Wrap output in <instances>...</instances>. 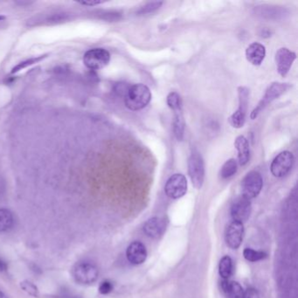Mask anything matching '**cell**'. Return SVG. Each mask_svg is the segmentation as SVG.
Masks as SVG:
<instances>
[{
  "label": "cell",
  "instance_id": "cell-23",
  "mask_svg": "<svg viewBox=\"0 0 298 298\" xmlns=\"http://www.w3.org/2000/svg\"><path fill=\"white\" fill-rule=\"evenodd\" d=\"M45 57H46V55H42V56L34 57V58H30V59L26 60V61H21L20 63L16 65L15 67L11 69V74L19 73V71H21L23 69H25V68L30 67L32 65L36 64V63H38L40 61H42V60L45 59Z\"/></svg>",
  "mask_w": 298,
  "mask_h": 298
},
{
  "label": "cell",
  "instance_id": "cell-18",
  "mask_svg": "<svg viewBox=\"0 0 298 298\" xmlns=\"http://www.w3.org/2000/svg\"><path fill=\"white\" fill-rule=\"evenodd\" d=\"M223 292L227 298H242L244 291L240 283L237 282H228L224 280L221 283Z\"/></svg>",
  "mask_w": 298,
  "mask_h": 298
},
{
  "label": "cell",
  "instance_id": "cell-26",
  "mask_svg": "<svg viewBox=\"0 0 298 298\" xmlns=\"http://www.w3.org/2000/svg\"><path fill=\"white\" fill-rule=\"evenodd\" d=\"M113 283L110 281H103L99 286V292L102 295H108L113 291Z\"/></svg>",
  "mask_w": 298,
  "mask_h": 298
},
{
  "label": "cell",
  "instance_id": "cell-1",
  "mask_svg": "<svg viewBox=\"0 0 298 298\" xmlns=\"http://www.w3.org/2000/svg\"><path fill=\"white\" fill-rule=\"evenodd\" d=\"M151 100L150 88L142 83L134 84L128 87L125 94V106L132 111L143 110L150 103Z\"/></svg>",
  "mask_w": 298,
  "mask_h": 298
},
{
  "label": "cell",
  "instance_id": "cell-30",
  "mask_svg": "<svg viewBox=\"0 0 298 298\" xmlns=\"http://www.w3.org/2000/svg\"><path fill=\"white\" fill-rule=\"evenodd\" d=\"M0 298H9L6 295L4 294L3 291L0 290Z\"/></svg>",
  "mask_w": 298,
  "mask_h": 298
},
{
  "label": "cell",
  "instance_id": "cell-14",
  "mask_svg": "<svg viewBox=\"0 0 298 298\" xmlns=\"http://www.w3.org/2000/svg\"><path fill=\"white\" fill-rule=\"evenodd\" d=\"M126 256L128 261L134 265L142 264L147 258V250L145 246L139 242H134L126 250Z\"/></svg>",
  "mask_w": 298,
  "mask_h": 298
},
{
  "label": "cell",
  "instance_id": "cell-21",
  "mask_svg": "<svg viewBox=\"0 0 298 298\" xmlns=\"http://www.w3.org/2000/svg\"><path fill=\"white\" fill-rule=\"evenodd\" d=\"M237 161L234 159H229L221 167L220 176L222 178H229L237 172Z\"/></svg>",
  "mask_w": 298,
  "mask_h": 298
},
{
  "label": "cell",
  "instance_id": "cell-27",
  "mask_svg": "<svg viewBox=\"0 0 298 298\" xmlns=\"http://www.w3.org/2000/svg\"><path fill=\"white\" fill-rule=\"evenodd\" d=\"M242 298H260L259 297V293L255 289L253 288H250L248 289L247 291H244V294Z\"/></svg>",
  "mask_w": 298,
  "mask_h": 298
},
{
  "label": "cell",
  "instance_id": "cell-15",
  "mask_svg": "<svg viewBox=\"0 0 298 298\" xmlns=\"http://www.w3.org/2000/svg\"><path fill=\"white\" fill-rule=\"evenodd\" d=\"M167 221L164 218L154 217L144 224V232L149 237L159 239L166 232Z\"/></svg>",
  "mask_w": 298,
  "mask_h": 298
},
{
  "label": "cell",
  "instance_id": "cell-9",
  "mask_svg": "<svg viewBox=\"0 0 298 298\" xmlns=\"http://www.w3.org/2000/svg\"><path fill=\"white\" fill-rule=\"evenodd\" d=\"M295 162L294 155L289 151H284L276 156L272 161L270 170L276 177H283L291 171Z\"/></svg>",
  "mask_w": 298,
  "mask_h": 298
},
{
  "label": "cell",
  "instance_id": "cell-29",
  "mask_svg": "<svg viewBox=\"0 0 298 298\" xmlns=\"http://www.w3.org/2000/svg\"><path fill=\"white\" fill-rule=\"evenodd\" d=\"M7 263L4 261V260H2L0 258V272H4L7 270Z\"/></svg>",
  "mask_w": 298,
  "mask_h": 298
},
{
  "label": "cell",
  "instance_id": "cell-4",
  "mask_svg": "<svg viewBox=\"0 0 298 298\" xmlns=\"http://www.w3.org/2000/svg\"><path fill=\"white\" fill-rule=\"evenodd\" d=\"M291 86L288 83H274L267 88L265 92L263 97L261 98L258 105L254 109L253 111L251 112L250 118L252 120H255L259 114L264 110L265 108L270 104L273 101H275L277 98H279L282 94H284L288 89L291 88Z\"/></svg>",
  "mask_w": 298,
  "mask_h": 298
},
{
  "label": "cell",
  "instance_id": "cell-2",
  "mask_svg": "<svg viewBox=\"0 0 298 298\" xmlns=\"http://www.w3.org/2000/svg\"><path fill=\"white\" fill-rule=\"evenodd\" d=\"M167 104L174 112V135L177 140L181 141L185 132V119L183 116L180 95L176 92H171L167 96Z\"/></svg>",
  "mask_w": 298,
  "mask_h": 298
},
{
  "label": "cell",
  "instance_id": "cell-12",
  "mask_svg": "<svg viewBox=\"0 0 298 298\" xmlns=\"http://www.w3.org/2000/svg\"><path fill=\"white\" fill-rule=\"evenodd\" d=\"M296 59H297V54L286 47H282L276 52V68L280 76L283 77L287 76Z\"/></svg>",
  "mask_w": 298,
  "mask_h": 298
},
{
  "label": "cell",
  "instance_id": "cell-13",
  "mask_svg": "<svg viewBox=\"0 0 298 298\" xmlns=\"http://www.w3.org/2000/svg\"><path fill=\"white\" fill-rule=\"evenodd\" d=\"M244 226L243 224L233 220L226 227L225 240L227 246L233 249H237L243 240Z\"/></svg>",
  "mask_w": 298,
  "mask_h": 298
},
{
  "label": "cell",
  "instance_id": "cell-10",
  "mask_svg": "<svg viewBox=\"0 0 298 298\" xmlns=\"http://www.w3.org/2000/svg\"><path fill=\"white\" fill-rule=\"evenodd\" d=\"M165 192L166 195L170 199L177 200L182 198L187 192L186 177L183 174H173L166 182Z\"/></svg>",
  "mask_w": 298,
  "mask_h": 298
},
{
  "label": "cell",
  "instance_id": "cell-8",
  "mask_svg": "<svg viewBox=\"0 0 298 298\" xmlns=\"http://www.w3.org/2000/svg\"><path fill=\"white\" fill-rule=\"evenodd\" d=\"M263 185L262 177L258 171L252 170L246 175L242 182V196L249 200L259 195Z\"/></svg>",
  "mask_w": 298,
  "mask_h": 298
},
{
  "label": "cell",
  "instance_id": "cell-17",
  "mask_svg": "<svg viewBox=\"0 0 298 298\" xmlns=\"http://www.w3.org/2000/svg\"><path fill=\"white\" fill-rule=\"evenodd\" d=\"M234 146L238 151L239 164L242 166H245L249 163V159H250L249 141L245 136H237L234 141Z\"/></svg>",
  "mask_w": 298,
  "mask_h": 298
},
{
  "label": "cell",
  "instance_id": "cell-7",
  "mask_svg": "<svg viewBox=\"0 0 298 298\" xmlns=\"http://www.w3.org/2000/svg\"><path fill=\"white\" fill-rule=\"evenodd\" d=\"M110 53L103 48H93L83 56V63L91 70H99L110 63Z\"/></svg>",
  "mask_w": 298,
  "mask_h": 298
},
{
  "label": "cell",
  "instance_id": "cell-24",
  "mask_svg": "<svg viewBox=\"0 0 298 298\" xmlns=\"http://www.w3.org/2000/svg\"><path fill=\"white\" fill-rule=\"evenodd\" d=\"M20 288L27 295H29L33 298H39L40 297V291H39L38 287L29 280H25V281L21 282L20 283Z\"/></svg>",
  "mask_w": 298,
  "mask_h": 298
},
{
  "label": "cell",
  "instance_id": "cell-16",
  "mask_svg": "<svg viewBox=\"0 0 298 298\" xmlns=\"http://www.w3.org/2000/svg\"><path fill=\"white\" fill-rule=\"evenodd\" d=\"M266 56V48L263 45L258 42H254L246 49V58L248 61L254 66H260L264 61Z\"/></svg>",
  "mask_w": 298,
  "mask_h": 298
},
{
  "label": "cell",
  "instance_id": "cell-25",
  "mask_svg": "<svg viewBox=\"0 0 298 298\" xmlns=\"http://www.w3.org/2000/svg\"><path fill=\"white\" fill-rule=\"evenodd\" d=\"M163 4V2L161 1H153L150 2L146 4H144L143 7L139 9V11H137L139 14H147V13H151L154 11L159 10V8L161 7Z\"/></svg>",
  "mask_w": 298,
  "mask_h": 298
},
{
  "label": "cell",
  "instance_id": "cell-5",
  "mask_svg": "<svg viewBox=\"0 0 298 298\" xmlns=\"http://www.w3.org/2000/svg\"><path fill=\"white\" fill-rule=\"evenodd\" d=\"M188 174L193 186L200 189L205 179L204 160L200 152L193 151L188 159Z\"/></svg>",
  "mask_w": 298,
  "mask_h": 298
},
{
  "label": "cell",
  "instance_id": "cell-11",
  "mask_svg": "<svg viewBox=\"0 0 298 298\" xmlns=\"http://www.w3.org/2000/svg\"><path fill=\"white\" fill-rule=\"evenodd\" d=\"M251 209L250 200L244 196L239 197L231 207V216L234 221L243 224L251 214Z\"/></svg>",
  "mask_w": 298,
  "mask_h": 298
},
{
  "label": "cell",
  "instance_id": "cell-22",
  "mask_svg": "<svg viewBox=\"0 0 298 298\" xmlns=\"http://www.w3.org/2000/svg\"><path fill=\"white\" fill-rule=\"evenodd\" d=\"M243 255L246 260L252 262L261 260L267 258L268 255L262 251H256L252 249H245L243 251Z\"/></svg>",
  "mask_w": 298,
  "mask_h": 298
},
{
  "label": "cell",
  "instance_id": "cell-31",
  "mask_svg": "<svg viewBox=\"0 0 298 298\" xmlns=\"http://www.w3.org/2000/svg\"><path fill=\"white\" fill-rule=\"evenodd\" d=\"M4 19H5V17H4V16L0 15V21H3Z\"/></svg>",
  "mask_w": 298,
  "mask_h": 298
},
{
  "label": "cell",
  "instance_id": "cell-6",
  "mask_svg": "<svg viewBox=\"0 0 298 298\" xmlns=\"http://www.w3.org/2000/svg\"><path fill=\"white\" fill-rule=\"evenodd\" d=\"M238 95H239V108L228 118L229 124L235 128H242L245 125L246 116H247L248 104H249V88L246 87H239Z\"/></svg>",
  "mask_w": 298,
  "mask_h": 298
},
{
  "label": "cell",
  "instance_id": "cell-3",
  "mask_svg": "<svg viewBox=\"0 0 298 298\" xmlns=\"http://www.w3.org/2000/svg\"><path fill=\"white\" fill-rule=\"evenodd\" d=\"M72 276L78 284L91 285L98 279L99 269L92 262L80 261L74 266Z\"/></svg>",
  "mask_w": 298,
  "mask_h": 298
},
{
  "label": "cell",
  "instance_id": "cell-20",
  "mask_svg": "<svg viewBox=\"0 0 298 298\" xmlns=\"http://www.w3.org/2000/svg\"><path fill=\"white\" fill-rule=\"evenodd\" d=\"M219 276L224 280H228L233 274V260L229 256H224L219 261Z\"/></svg>",
  "mask_w": 298,
  "mask_h": 298
},
{
  "label": "cell",
  "instance_id": "cell-19",
  "mask_svg": "<svg viewBox=\"0 0 298 298\" xmlns=\"http://www.w3.org/2000/svg\"><path fill=\"white\" fill-rule=\"evenodd\" d=\"M14 223L15 219L11 211L6 208H0V234L11 230Z\"/></svg>",
  "mask_w": 298,
  "mask_h": 298
},
{
  "label": "cell",
  "instance_id": "cell-28",
  "mask_svg": "<svg viewBox=\"0 0 298 298\" xmlns=\"http://www.w3.org/2000/svg\"><path fill=\"white\" fill-rule=\"evenodd\" d=\"M102 1H84V2H81L80 4H83V5H88V6H94L96 4H102Z\"/></svg>",
  "mask_w": 298,
  "mask_h": 298
}]
</instances>
